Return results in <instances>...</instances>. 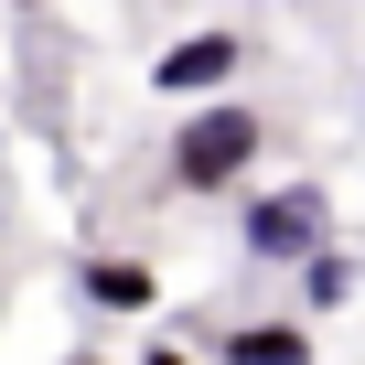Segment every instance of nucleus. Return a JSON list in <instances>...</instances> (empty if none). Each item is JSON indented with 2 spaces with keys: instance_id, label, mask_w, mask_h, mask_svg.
<instances>
[{
  "instance_id": "obj_1",
  "label": "nucleus",
  "mask_w": 365,
  "mask_h": 365,
  "mask_svg": "<svg viewBox=\"0 0 365 365\" xmlns=\"http://www.w3.org/2000/svg\"><path fill=\"white\" fill-rule=\"evenodd\" d=\"M258 150H269L258 108H247V97H205L194 118L172 129V150H161V182H172V194H247Z\"/></svg>"
},
{
  "instance_id": "obj_2",
  "label": "nucleus",
  "mask_w": 365,
  "mask_h": 365,
  "mask_svg": "<svg viewBox=\"0 0 365 365\" xmlns=\"http://www.w3.org/2000/svg\"><path fill=\"white\" fill-rule=\"evenodd\" d=\"M322 237H333V194H322V182H247L237 247H247L258 269H301Z\"/></svg>"
},
{
  "instance_id": "obj_3",
  "label": "nucleus",
  "mask_w": 365,
  "mask_h": 365,
  "mask_svg": "<svg viewBox=\"0 0 365 365\" xmlns=\"http://www.w3.org/2000/svg\"><path fill=\"white\" fill-rule=\"evenodd\" d=\"M237 76H247V33H182V43L150 54V97H172V108H205Z\"/></svg>"
},
{
  "instance_id": "obj_4",
  "label": "nucleus",
  "mask_w": 365,
  "mask_h": 365,
  "mask_svg": "<svg viewBox=\"0 0 365 365\" xmlns=\"http://www.w3.org/2000/svg\"><path fill=\"white\" fill-rule=\"evenodd\" d=\"M76 301H97V312H150L161 279H150L140 258H76Z\"/></svg>"
},
{
  "instance_id": "obj_5",
  "label": "nucleus",
  "mask_w": 365,
  "mask_h": 365,
  "mask_svg": "<svg viewBox=\"0 0 365 365\" xmlns=\"http://www.w3.org/2000/svg\"><path fill=\"white\" fill-rule=\"evenodd\" d=\"M215 365H312V322H237L215 333Z\"/></svg>"
},
{
  "instance_id": "obj_6",
  "label": "nucleus",
  "mask_w": 365,
  "mask_h": 365,
  "mask_svg": "<svg viewBox=\"0 0 365 365\" xmlns=\"http://www.w3.org/2000/svg\"><path fill=\"white\" fill-rule=\"evenodd\" d=\"M344 301H354V258L322 237V247L301 258V312H344Z\"/></svg>"
},
{
  "instance_id": "obj_7",
  "label": "nucleus",
  "mask_w": 365,
  "mask_h": 365,
  "mask_svg": "<svg viewBox=\"0 0 365 365\" xmlns=\"http://www.w3.org/2000/svg\"><path fill=\"white\" fill-rule=\"evenodd\" d=\"M140 365H194V354H182V344H150V354H140Z\"/></svg>"
},
{
  "instance_id": "obj_8",
  "label": "nucleus",
  "mask_w": 365,
  "mask_h": 365,
  "mask_svg": "<svg viewBox=\"0 0 365 365\" xmlns=\"http://www.w3.org/2000/svg\"><path fill=\"white\" fill-rule=\"evenodd\" d=\"M11 11H43V0H11Z\"/></svg>"
},
{
  "instance_id": "obj_9",
  "label": "nucleus",
  "mask_w": 365,
  "mask_h": 365,
  "mask_svg": "<svg viewBox=\"0 0 365 365\" xmlns=\"http://www.w3.org/2000/svg\"><path fill=\"white\" fill-rule=\"evenodd\" d=\"M76 365H97V354H76Z\"/></svg>"
}]
</instances>
